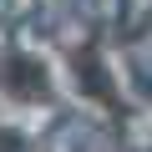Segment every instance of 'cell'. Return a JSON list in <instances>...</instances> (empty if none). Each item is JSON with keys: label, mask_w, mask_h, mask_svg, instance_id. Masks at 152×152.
<instances>
[{"label": "cell", "mask_w": 152, "mask_h": 152, "mask_svg": "<svg viewBox=\"0 0 152 152\" xmlns=\"http://www.w3.org/2000/svg\"><path fill=\"white\" fill-rule=\"evenodd\" d=\"M71 81H76V91H81L86 102L117 107V76H112V66H107V56H102L96 46L71 51Z\"/></svg>", "instance_id": "2"}, {"label": "cell", "mask_w": 152, "mask_h": 152, "mask_svg": "<svg viewBox=\"0 0 152 152\" xmlns=\"http://www.w3.org/2000/svg\"><path fill=\"white\" fill-rule=\"evenodd\" d=\"M0 96L15 102V107H41L56 96V81H51V66L26 51V46H5L0 51Z\"/></svg>", "instance_id": "1"}, {"label": "cell", "mask_w": 152, "mask_h": 152, "mask_svg": "<svg viewBox=\"0 0 152 152\" xmlns=\"http://www.w3.org/2000/svg\"><path fill=\"white\" fill-rule=\"evenodd\" d=\"M0 152H31L26 132H20V127H10V122H0Z\"/></svg>", "instance_id": "3"}]
</instances>
